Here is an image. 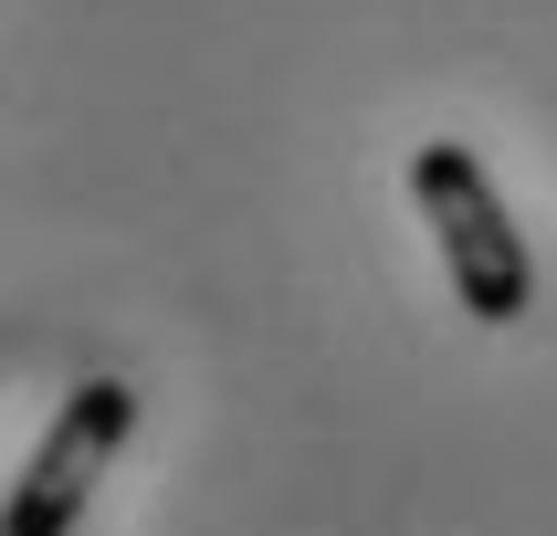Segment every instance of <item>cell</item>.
I'll return each instance as SVG.
<instances>
[{"mask_svg": "<svg viewBox=\"0 0 557 536\" xmlns=\"http://www.w3.org/2000/svg\"><path fill=\"white\" fill-rule=\"evenodd\" d=\"M410 200H421V221H432L453 306L484 315V326H516V315L536 306V263H527V242H516V221H505L495 179H484V158L453 148V137H432V148L410 158Z\"/></svg>", "mask_w": 557, "mask_h": 536, "instance_id": "obj_1", "label": "cell"}, {"mask_svg": "<svg viewBox=\"0 0 557 536\" xmlns=\"http://www.w3.org/2000/svg\"><path fill=\"white\" fill-rule=\"evenodd\" d=\"M126 432H137V389H126V378H85V389L42 421L32 463L11 473V515H0V536H74L85 504H95V473L126 452Z\"/></svg>", "mask_w": 557, "mask_h": 536, "instance_id": "obj_2", "label": "cell"}]
</instances>
